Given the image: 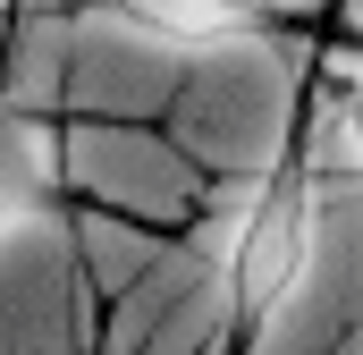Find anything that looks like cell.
Here are the masks:
<instances>
[{"instance_id":"cell-1","label":"cell","mask_w":363,"mask_h":355,"mask_svg":"<svg viewBox=\"0 0 363 355\" xmlns=\"http://www.w3.org/2000/svg\"><path fill=\"white\" fill-rule=\"evenodd\" d=\"M0 355H101V296L77 263L68 203L0 237Z\"/></svg>"},{"instance_id":"cell-2","label":"cell","mask_w":363,"mask_h":355,"mask_svg":"<svg viewBox=\"0 0 363 355\" xmlns=\"http://www.w3.org/2000/svg\"><path fill=\"white\" fill-rule=\"evenodd\" d=\"M203 178L211 170L152 119H68V195L77 203L152 220V229H186L203 203Z\"/></svg>"},{"instance_id":"cell-3","label":"cell","mask_w":363,"mask_h":355,"mask_svg":"<svg viewBox=\"0 0 363 355\" xmlns=\"http://www.w3.org/2000/svg\"><path fill=\"white\" fill-rule=\"evenodd\" d=\"M60 195H68V119L0 102V237L60 212Z\"/></svg>"}]
</instances>
